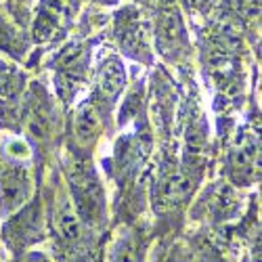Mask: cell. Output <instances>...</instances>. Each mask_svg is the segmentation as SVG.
<instances>
[{
    "instance_id": "6da1fadb",
    "label": "cell",
    "mask_w": 262,
    "mask_h": 262,
    "mask_svg": "<svg viewBox=\"0 0 262 262\" xmlns=\"http://www.w3.org/2000/svg\"><path fill=\"white\" fill-rule=\"evenodd\" d=\"M156 49L168 61H179L189 51V32L177 0H160L154 15Z\"/></svg>"
},
{
    "instance_id": "7a4b0ae2",
    "label": "cell",
    "mask_w": 262,
    "mask_h": 262,
    "mask_svg": "<svg viewBox=\"0 0 262 262\" xmlns=\"http://www.w3.org/2000/svg\"><path fill=\"white\" fill-rule=\"evenodd\" d=\"M80 5L82 0H36L30 19L32 40L47 45L57 40V36H63L78 17Z\"/></svg>"
},
{
    "instance_id": "3957f363",
    "label": "cell",
    "mask_w": 262,
    "mask_h": 262,
    "mask_svg": "<svg viewBox=\"0 0 262 262\" xmlns=\"http://www.w3.org/2000/svg\"><path fill=\"white\" fill-rule=\"evenodd\" d=\"M34 195L32 168L26 160H15L0 154V212L13 214Z\"/></svg>"
},
{
    "instance_id": "277c9868",
    "label": "cell",
    "mask_w": 262,
    "mask_h": 262,
    "mask_svg": "<svg viewBox=\"0 0 262 262\" xmlns=\"http://www.w3.org/2000/svg\"><path fill=\"white\" fill-rule=\"evenodd\" d=\"M114 38H116V45L120 47V51L126 57H133L137 61H149L151 59L145 15L135 3H128L116 11V15H114Z\"/></svg>"
},
{
    "instance_id": "5b68a950",
    "label": "cell",
    "mask_w": 262,
    "mask_h": 262,
    "mask_svg": "<svg viewBox=\"0 0 262 262\" xmlns=\"http://www.w3.org/2000/svg\"><path fill=\"white\" fill-rule=\"evenodd\" d=\"M91 49L93 47L89 40H72L55 55L53 59L55 82L63 99H70V95L74 93V86L86 80L93 57Z\"/></svg>"
},
{
    "instance_id": "8992f818",
    "label": "cell",
    "mask_w": 262,
    "mask_h": 262,
    "mask_svg": "<svg viewBox=\"0 0 262 262\" xmlns=\"http://www.w3.org/2000/svg\"><path fill=\"white\" fill-rule=\"evenodd\" d=\"M72 172V193H74V208L82 221H101L105 210L103 189L99 185L97 174L89 162L74 160L70 166Z\"/></svg>"
},
{
    "instance_id": "52a82bcc",
    "label": "cell",
    "mask_w": 262,
    "mask_h": 262,
    "mask_svg": "<svg viewBox=\"0 0 262 262\" xmlns=\"http://www.w3.org/2000/svg\"><path fill=\"white\" fill-rule=\"evenodd\" d=\"M24 124L28 141L47 143L55 133V105L42 86H32L24 101Z\"/></svg>"
},
{
    "instance_id": "ba28073f",
    "label": "cell",
    "mask_w": 262,
    "mask_h": 262,
    "mask_svg": "<svg viewBox=\"0 0 262 262\" xmlns=\"http://www.w3.org/2000/svg\"><path fill=\"white\" fill-rule=\"evenodd\" d=\"M42 204L38 200H30L19 210L9 214L7 225H5V239L13 250H24L26 246L42 239Z\"/></svg>"
},
{
    "instance_id": "9c48e42d",
    "label": "cell",
    "mask_w": 262,
    "mask_h": 262,
    "mask_svg": "<svg viewBox=\"0 0 262 262\" xmlns=\"http://www.w3.org/2000/svg\"><path fill=\"white\" fill-rule=\"evenodd\" d=\"M260 162V139L256 133L244 128L237 135L229 154V174L237 185H252L258 177Z\"/></svg>"
},
{
    "instance_id": "30bf717a",
    "label": "cell",
    "mask_w": 262,
    "mask_h": 262,
    "mask_svg": "<svg viewBox=\"0 0 262 262\" xmlns=\"http://www.w3.org/2000/svg\"><path fill=\"white\" fill-rule=\"evenodd\" d=\"M126 89V68L120 57L109 55L101 61L95 78V95L99 101L112 105Z\"/></svg>"
},
{
    "instance_id": "8fae6325",
    "label": "cell",
    "mask_w": 262,
    "mask_h": 262,
    "mask_svg": "<svg viewBox=\"0 0 262 262\" xmlns=\"http://www.w3.org/2000/svg\"><path fill=\"white\" fill-rule=\"evenodd\" d=\"M74 141L80 147H89L97 141L99 133H101V112L97 101H84L74 116Z\"/></svg>"
},
{
    "instance_id": "7c38bea8",
    "label": "cell",
    "mask_w": 262,
    "mask_h": 262,
    "mask_svg": "<svg viewBox=\"0 0 262 262\" xmlns=\"http://www.w3.org/2000/svg\"><path fill=\"white\" fill-rule=\"evenodd\" d=\"M55 233L59 239L68 244H76L82 237V218L76 212L72 200L68 198V193L59 195V202L55 204Z\"/></svg>"
},
{
    "instance_id": "4fadbf2b",
    "label": "cell",
    "mask_w": 262,
    "mask_h": 262,
    "mask_svg": "<svg viewBox=\"0 0 262 262\" xmlns=\"http://www.w3.org/2000/svg\"><path fill=\"white\" fill-rule=\"evenodd\" d=\"M24 93V76L0 59V103H15Z\"/></svg>"
},
{
    "instance_id": "5bb4252c",
    "label": "cell",
    "mask_w": 262,
    "mask_h": 262,
    "mask_svg": "<svg viewBox=\"0 0 262 262\" xmlns=\"http://www.w3.org/2000/svg\"><path fill=\"white\" fill-rule=\"evenodd\" d=\"M227 11L225 17L239 19V21H256L260 17V0H223Z\"/></svg>"
},
{
    "instance_id": "9a60e30c",
    "label": "cell",
    "mask_w": 262,
    "mask_h": 262,
    "mask_svg": "<svg viewBox=\"0 0 262 262\" xmlns=\"http://www.w3.org/2000/svg\"><path fill=\"white\" fill-rule=\"evenodd\" d=\"M214 216L218 218V221H223V218L231 216L237 208V200H235V195L229 187H221V189H216V193L212 195V204H210Z\"/></svg>"
},
{
    "instance_id": "2e32d148",
    "label": "cell",
    "mask_w": 262,
    "mask_h": 262,
    "mask_svg": "<svg viewBox=\"0 0 262 262\" xmlns=\"http://www.w3.org/2000/svg\"><path fill=\"white\" fill-rule=\"evenodd\" d=\"M112 262H143L135 235H122V237L118 239V244H116V248H114V258H112Z\"/></svg>"
},
{
    "instance_id": "e0dca14e",
    "label": "cell",
    "mask_w": 262,
    "mask_h": 262,
    "mask_svg": "<svg viewBox=\"0 0 262 262\" xmlns=\"http://www.w3.org/2000/svg\"><path fill=\"white\" fill-rule=\"evenodd\" d=\"M7 11L19 28H26L32 19L34 0H7Z\"/></svg>"
},
{
    "instance_id": "ac0fdd59",
    "label": "cell",
    "mask_w": 262,
    "mask_h": 262,
    "mask_svg": "<svg viewBox=\"0 0 262 262\" xmlns=\"http://www.w3.org/2000/svg\"><path fill=\"white\" fill-rule=\"evenodd\" d=\"M216 3H218V0H183V5L187 7V11L191 15L204 17V19L212 17V11H214Z\"/></svg>"
},
{
    "instance_id": "d6986e66",
    "label": "cell",
    "mask_w": 262,
    "mask_h": 262,
    "mask_svg": "<svg viewBox=\"0 0 262 262\" xmlns=\"http://www.w3.org/2000/svg\"><path fill=\"white\" fill-rule=\"evenodd\" d=\"M162 262H191V258H189V252L183 246H174L170 252H166Z\"/></svg>"
},
{
    "instance_id": "ffe728a7",
    "label": "cell",
    "mask_w": 262,
    "mask_h": 262,
    "mask_svg": "<svg viewBox=\"0 0 262 262\" xmlns=\"http://www.w3.org/2000/svg\"><path fill=\"white\" fill-rule=\"evenodd\" d=\"M17 262H49L45 254H40V252H30L26 256H21Z\"/></svg>"
},
{
    "instance_id": "44dd1931",
    "label": "cell",
    "mask_w": 262,
    "mask_h": 262,
    "mask_svg": "<svg viewBox=\"0 0 262 262\" xmlns=\"http://www.w3.org/2000/svg\"><path fill=\"white\" fill-rule=\"evenodd\" d=\"M93 3H97V5H103V7H112V5H118V3H122V0H93ZM133 3H137V0H133Z\"/></svg>"
}]
</instances>
